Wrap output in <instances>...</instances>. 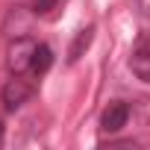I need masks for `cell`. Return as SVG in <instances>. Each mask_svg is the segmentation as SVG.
Returning <instances> with one entry per match:
<instances>
[{
    "label": "cell",
    "mask_w": 150,
    "mask_h": 150,
    "mask_svg": "<svg viewBox=\"0 0 150 150\" xmlns=\"http://www.w3.org/2000/svg\"><path fill=\"white\" fill-rule=\"evenodd\" d=\"M38 44L30 38V35H15L9 41V50H6V68L12 74H24L33 68V56H35Z\"/></svg>",
    "instance_id": "cell-1"
},
{
    "label": "cell",
    "mask_w": 150,
    "mask_h": 150,
    "mask_svg": "<svg viewBox=\"0 0 150 150\" xmlns=\"http://www.w3.org/2000/svg\"><path fill=\"white\" fill-rule=\"evenodd\" d=\"M129 115H132V106L124 103V100H115V103H109V106L103 109V115H100V129L109 132V135H115V132H121V129L127 127Z\"/></svg>",
    "instance_id": "cell-2"
},
{
    "label": "cell",
    "mask_w": 150,
    "mask_h": 150,
    "mask_svg": "<svg viewBox=\"0 0 150 150\" xmlns=\"http://www.w3.org/2000/svg\"><path fill=\"white\" fill-rule=\"evenodd\" d=\"M30 94H33V86H30L27 80H21V74H15V77L3 86L0 100H3V106H6L9 112H15V109H21V106L30 100Z\"/></svg>",
    "instance_id": "cell-3"
},
{
    "label": "cell",
    "mask_w": 150,
    "mask_h": 150,
    "mask_svg": "<svg viewBox=\"0 0 150 150\" xmlns=\"http://www.w3.org/2000/svg\"><path fill=\"white\" fill-rule=\"evenodd\" d=\"M129 71L141 83H150V41H141L129 56Z\"/></svg>",
    "instance_id": "cell-4"
},
{
    "label": "cell",
    "mask_w": 150,
    "mask_h": 150,
    "mask_svg": "<svg viewBox=\"0 0 150 150\" xmlns=\"http://www.w3.org/2000/svg\"><path fill=\"white\" fill-rule=\"evenodd\" d=\"M91 38H94V27L80 30V33H77V38H74V44H71V50H68V62H80V56L88 50Z\"/></svg>",
    "instance_id": "cell-5"
},
{
    "label": "cell",
    "mask_w": 150,
    "mask_h": 150,
    "mask_svg": "<svg viewBox=\"0 0 150 150\" xmlns=\"http://www.w3.org/2000/svg\"><path fill=\"white\" fill-rule=\"evenodd\" d=\"M50 65H53V50L47 47V44H38V50H35V56H33V74L35 77H41V74H47L50 71Z\"/></svg>",
    "instance_id": "cell-6"
},
{
    "label": "cell",
    "mask_w": 150,
    "mask_h": 150,
    "mask_svg": "<svg viewBox=\"0 0 150 150\" xmlns=\"http://www.w3.org/2000/svg\"><path fill=\"white\" fill-rule=\"evenodd\" d=\"M56 6H59V0H35V3H33V12H35V15H50Z\"/></svg>",
    "instance_id": "cell-7"
},
{
    "label": "cell",
    "mask_w": 150,
    "mask_h": 150,
    "mask_svg": "<svg viewBox=\"0 0 150 150\" xmlns=\"http://www.w3.org/2000/svg\"><path fill=\"white\" fill-rule=\"evenodd\" d=\"M0 141H3V124H0Z\"/></svg>",
    "instance_id": "cell-8"
}]
</instances>
